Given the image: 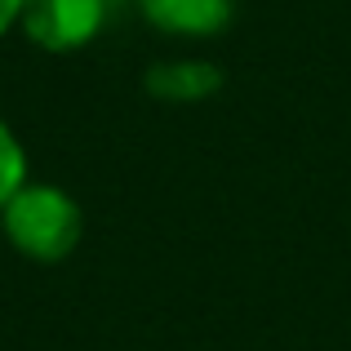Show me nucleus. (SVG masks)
Returning <instances> with one entry per match:
<instances>
[{
    "label": "nucleus",
    "mask_w": 351,
    "mask_h": 351,
    "mask_svg": "<svg viewBox=\"0 0 351 351\" xmlns=\"http://www.w3.org/2000/svg\"><path fill=\"white\" fill-rule=\"evenodd\" d=\"M143 85L160 103H200V98L223 89V67L205 58H169V62L147 67Z\"/></svg>",
    "instance_id": "obj_3"
},
{
    "label": "nucleus",
    "mask_w": 351,
    "mask_h": 351,
    "mask_svg": "<svg viewBox=\"0 0 351 351\" xmlns=\"http://www.w3.org/2000/svg\"><path fill=\"white\" fill-rule=\"evenodd\" d=\"M18 14H23V0H0V36L18 23Z\"/></svg>",
    "instance_id": "obj_6"
},
{
    "label": "nucleus",
    "mask_w": 351,
    "mask_h": 351,
    "mask_svg": "<svg viewBox=\"0 0 351 351\" xmlns=\"http://www.w3.org/2000/svg\"><path fill=\"white\" fill-rule=\"evenodd\" d=\"M143 18L169 36H218L236 14V0H138Z\"/></svg>",
    "instance_id": "obj_4"
},
{
    "label": "nucleus",
    "mask_w": 351,
    "mask_h": 351,
    "mask_svg": "<svg viewBox=\"0 0 351 351\" xmlns=\"http://www.w3.org/2000/svg\"><path fill=\"white\" fill-rule=\"evenodd\" d=\"M27 187V156H23V143L14 138V129L0 120V209Z\"/></svg>",
    "instance_id": "obj_5"
},
{
    "label": "nucleus",
    "mask_w": 351,
    "mask_h": 351,
    "mask_svg": "<svg viewBox=\"0 0 351 351\" xmlns=\"http://www.w3.org/2000/svg\"><path fill=\"white\" fill-rule=\"evenodd\" d=\"M107 5L112 0H23L18 23L32 45L49 53H71L103 32Z\"/></svg>",
    "instance_id": "obj_2"
},
{
    "label": "nucleus",
    "mask_w": 351,
    "mask_h": 351,
    "mask_svg": "<svg viewBox=\"0 0 351 351\" xmlns=\"http://www.w3.org/2000/svg\"><path fill=\"white\" fill-rule=\"evenodd\" d=\"M0 214L9 245L32 263H62L80 240V205L49 182H27Z\"/></svg>",
    "instance_id": "obj_1"
}]
</instances>
